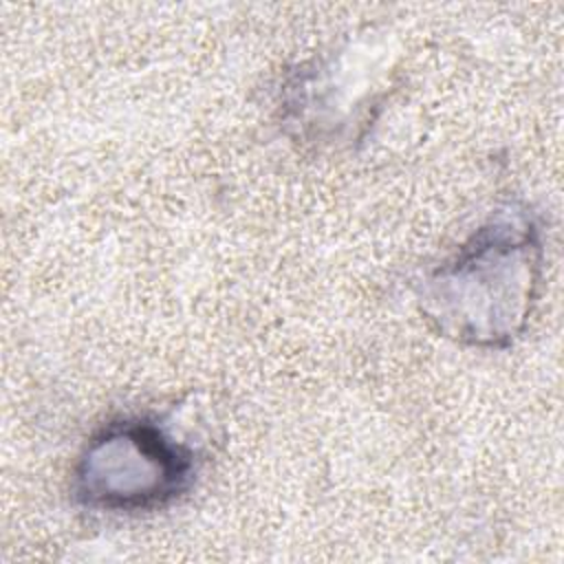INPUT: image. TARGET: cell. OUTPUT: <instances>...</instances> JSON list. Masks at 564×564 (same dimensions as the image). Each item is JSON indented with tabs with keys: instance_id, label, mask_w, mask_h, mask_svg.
Wrapping results in <instances>:
<instances>
[{
	"instance_id": "cell-1",
	"label": "cell",
	"mask_w": 564,
	"mask_h": 564,
	"mask_svg": "<svg viewBox=\"0 0 564 564\" xmlns=\"http://www.w3.org/2000/svg\"><path fill=\"white\" fill-rule=\"evenodd\" d=\"M542 269L544 242L535 214L522 203H505L421 278L416 304L438 335L502 350L529 324Z\"/></svg>"
},
{
	"instance_id": "cell-2",
	"label": "cell",
	"mask_w": 564,
	"mask_h": 564,
	"mask_svg": "<svg viewBox=\"0 0 564 564\" xmlns=\"http://www.w3.org/2000/svg\"><path fill=\"white\" fill-rule=\"evenodd\" d=\"M198 454L150 416H119L82 447L70 478L77 505L137 513L167 507L196 480Z\"/></svg>"
},
{
	"instance_id": "cell-3",
	"label": "cell",
	"mask_w": 564,
	"mask_h": 564,
	"mask_svg": "<svg viewBox=\"0 0 564 564\" xmlns=\"http://www.w3.org/2000/svg\"><path fill=\"white\" fill-rule=\"evenodd\" d=\"M390 68L388 53L366 42L315 55L280 86V121L304 143L350 145L375 121Z\"/></svg>"
}]
</instances>
